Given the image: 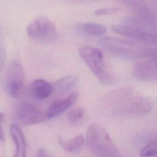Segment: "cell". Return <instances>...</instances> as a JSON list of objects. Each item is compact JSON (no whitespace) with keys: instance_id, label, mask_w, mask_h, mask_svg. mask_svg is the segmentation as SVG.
<instances>
[{"instance_id":"8","label":"cell","mask_w":157,"mask_h":157,"mask_svg":"<svg viewBox=\"0 0 157 157\" xmlns=\"http://www.w3.org/2000/svg\"><path fill=\"white\" fill-rule=\"evenodd\" d=\"M26 32L31 39L44 43L54 41L58 34L55 24L44 17L34 20L28 26Z\"/></svg>"},{"instance_id":"20","label":"cell","mask_w":157,"mask_h":157,"mask_svg":"<svg viewBox=\"0 0 157 157\" xmlns=\"http://www.w3.org/2000/svg\"><path fill=\"white\" fill-rule=\"evenodd\" d=\"M6 58V52L4 48H0V70H1L5 64Z\"/></svg>"},{"instance_id":"18","label":"cell","mask_w":157,"mask_h":157,"mask_svg":"<svg viewBox=\"0 0 157 157\" xmlns=\"http://www.w3.org/2000/svg\"><path fill=\"white\" fill-rule=\"evenodd\" d=\"M140 157H157V139L146 144L140 151Z\"/></svg>"},{"instance_id":"9","label":"cell","mask_w":157,"mask_h":157,"mask_svg":"<svg viewBox=\"0 0 157 157\" xmlns=\"http://www.w3.org/2000/svg\"><path fill=\"white\" fill-rule=\"evenodd\" d=\"M16 113L18 120L25 125H33L40 123L47 119L46 113L37 105L21 102L17 104Z\"/></svg>"},{"instance_id":"4","label":"cell","mask_w":157,"mask_h":157,"mask_svg":"<svg viewBox=\"0 0 157 157\" xmlns=\"http://www.w3.org/2000/svg\"><path fill=\"white\" fill-rule=\"evenodd\" d=\"M133 74L139 80H157V48L141 47L134 66Z\"/></svg>"},{"instance_id":"6","label":"cell","mask_w":157,"mask_h":157,"mask_svg":"<svg viewBox=\"0 0 157 157\" xmlns=\"http://www.w3.org/2000/svg\"><path fill=\"white\" fill-rule=\"evenodd\" d=\"M99 44L107 52L128 60H136L142 47L130 40L110 36L101 38Z\"/></svg>"},{"instance_id":"1","label":"cell","mask_w":157,"mask_h":157,"mask_svg":"<svg viewBox=\"0 0 157 157\" xmlns=\"http://www.w3.org/2000/svg\"><path fill=\"white\" fill-rule=\"evenodd\" d=\"M106 101L113 112L119 115L140 117L150 112L152 109L150 100L136 94L132 88L124 87L109 94Z\"/></svg>"},{"instance_id":"5","label":"cell","mask_w":157,"mask_h":157,"mask_svg":"<svg viewBox=\"0 0 157 157\" xmlns=\"http://www.w3.org/2000/svg\"><path fill=\"white\" fill-rule=\"evenodd\" d=\"M79 55L102 84L109 85L114 83L113 77L105 70L104 56L100 49L83 45L79 48Z\"/></svg>"},{"instance_id":"22","label":"cell","mask_w":157,"mask_h":157,"mask_svg":"<svg viewBox=\"0 0 157 157\" xmlns=\"http://www.w3.org/2000/svg\"><path fill=\"white\" fill-rule=\"evenodd\" d=\"M37 157H49L44 149H39L37 153Z\"/></svg>"},{"instance_id":"2","label":"cell","mask_w":157,"mask_h":157,"mask_svg":"<svg viewBox=\"0 0 157 157\" xmlns=\"http://www.w3.org/2000/svg\"><path fill=\"white\" fill-rule=\"evenodd\" d=\"M86 144L96 157H123L109 133L98 123H94L88 127Z\"/></svg>"},{"instance_id":"16","label":"cell","mask_w":157,"mask_h":157,"mask_svg":"<svg viewBox=\"0 0 157 157\" xmlns=\"http://www.w3.org/2000/svg\"><path fill=\"white\" fill-rule=\"evenodd\" d=\"M85 110L82 106H77L72 108L68 112L67 120L71 125H77L79 124L84 118Z\"/></svg>"},{"instance_id":"21","label":"cell","mask_w":157,"mask_h":157,"mask_svg":"<svg viewBox=\"0 0 157 157\" xmlns=\"http://www.w3.org/2000/svg\"><path fill=\"white\" fill-rule=\"evenodd\" d=\"M4 113L2 112H0V141L2 142L5 141V135H4V131L1 124V122L4 118Z\"/></svg>"},{"instance_id":"3","label":"cell","mask_w":157,"mask_h":157,"mask_svg":"<svg viewBox=\"0 0 157 157\" xmlns=\"http://www.w3.org/2000/svg\"><path fill=\"white\" fill-rule=\"evenodd\" d=\"M115 33L149 46L157 47V31L150 28L135 18L112 26Z\"/></svg>"},{"instance_id":"10","label":"cell","mask_w":157,"mask_h":157,"mask_svg":"<svg viewBox=\"0 0 157 157\" xmlns=\"http://www.w3.org/2000/svg\"><path fill=\"white\" fill-rule=\"evenodd\" d=\"M126 5L135 15V18L151 29L157 31V17L144 1H126Z\"/></svg>"},{"instance_id":"11","label":"cell","mask_w":157,"mask_h":157,"mask_svg":"<svg viewBox=\"0 0 157 157\" xmlns=\"http://www.w3.org/2000/svg\"><path fill=\"white\" fill-rule=\"evenodd\" d=\"M78 93L74 91L64 98L59 99L53 102L45 112L47 118H52L64 112L74 104L78 99Z\"/></svg>"},{"instance_id":"19","label":"cell","mask_w":157,"mask_h":157,"mask_svg":"<svg viewBox=\"0 0 157 157\" xmlns=\"http://www.w3.org/2000/svg\"><path fill=\"white\" fill-rule=\"evenodd\" d=\"M119 10L118 7H104L96 10L94 11V14L97 15H109L114 13Z\"/></svg>"},{"instance_id":"17","label":"cell","mask_w":157,"mask_h":157,"mask_svg":"<svg viewBox=\"0 0 157 157\" xmlns=\"http://www.w3.org/2000/svg\"><path fill=\"white\" fill-rule=\"evenodd\" d=\"M82 29L86 34L99 36L104 34L107 32V28L105 26L96 23H86L82 25Z\"/></svg>"},{"instance_id":"14","label":"cell","mask_w":157,"mask_h":157,"mask_svg":"<svg viewBox=\"0 0 157 157\" xmlns=\"http://www.w3.org/2000/svg\"><path fill=\"white\" fill-rule=\"evenodd\" d=\"M78 77L75 74L65 76L53 83V92L57 96H63L69 93L77 85Z\"/></svg>"},{"instance_id":"15","label":"cell","mask_w":157,"mask_h":157,"mask_svg":"<svg viewBox=\"0 0 157 157\" xmlns=\"http://www.w3.org/2000/svg\"><path fill=\"white\" fill-rule=\"evenodd\" d=\"M85 139L83 134H79L74 138L65 140L61 138L58 139V142L62 148L69 153L77 154L83 148L85 144Z\"/></svg>"},{"instance_id":"7","label":"cell","mask_w":157,"mask_h":157,"mask_svg":"<svg viewBox=\"0 0 157 157\" xmlns=\"http://www.w3.org/2000/svg\"><path fill=\"white\" fill-rule=\"evenodd\" d=\"M5 88L12 97L21 98L26 90V78L24 69L20 62L12 61L7 70L5 80Z\"/></svg>"},{"instance_id":"12","label":"cell","mask_w":157,"mask_h":157,"mask_svg":"<svg viewBox=\"0 0 157 157\" xmlns=\"http://www.w3.org/2000/svg\"><path fill=\"white\" fill-rule=\"evenodd\" d=\"M53 92V86L44 79L35 80L29 86V93L31 96L37 100H44Z\"/></svg>"},{"instance_id":"13","label":"cell","mask_w":157,"mask_h":157,"mask_svg":"<svg viewBox=\"0 0 157 157\" xmlns=\"http://www.w3.org/2000/svg\"><path fill=\"white\" fill-rule=\"evenodd\" d=\"M10 132L15 147L14 157H27L26 143L22 130L18 125L12 124Z\"/></svg>"}]
</instances>
